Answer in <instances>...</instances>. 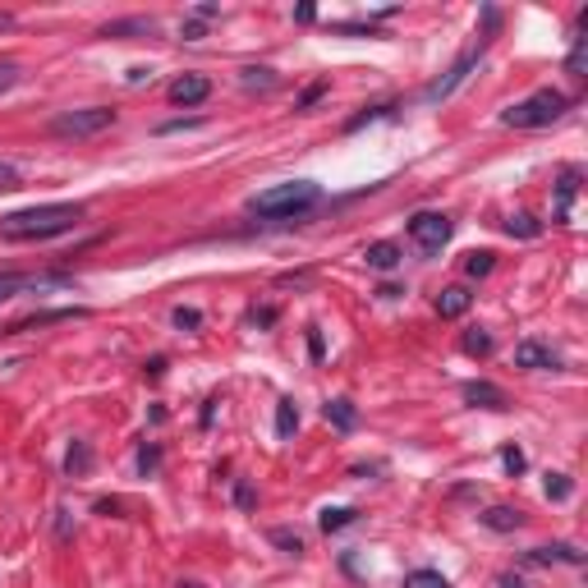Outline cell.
<instances>
[{"label": "cell", "instance_id": "cell-1", "mask_svg": "<svg viewBox=\"0 0 588 588\" xmlns=\"http://www.w3.org/2000/svg\"><path fill=\"white\" fill-rule=\"evenodd\" d=\"M88 216L83 202H37L19 207L10 216H0V240L5 244H37V240H60L69 230H79V220Z\"/></svg>", "mask_w": 588, "mask_h": 588}, {"label": "cell", "instance_id": "cell-2", "mask_svg": "<svg viewBox=\"0 0 588 588\" xmlns=\"http://www.w3.org/2000/svg\"><path fill=\"white\" fill-rule=\"evenodd\" d=\"M318 198H322V189H318L313 180H285V184H271V189L253 193V198H249V211H253V216H267V220H285V216L309 211Z\"/></svg>", "mask_w": 588, "mask_h": 588}, {"label": "cell", "instance_id": "cell-3", "mask_svg": "<svg viewBox=\"0 0 588 588\" xmlns=\"http://www.w3.org/2000/svg\"><path fill=\"white\" fill-rule=\"evenodd\" d=\"M565 111H570V97H565V93L538 88V93H529L524 102L505 106V111H501V124H510V129H547V124H556Z\"/></svg>", "mask_w": 588, "mask_h": 588}, {"label": "cell", "instance_id": "cell-4", "mask_svg": "<svg viewBox=\"0 0 588 588\" xmlns=\"http://www.w3.org/2000/svg\"><path fill=\"white\" fill-rule=\"evenodd\" d=\"M115 124V111L111 106H79V111H60L51 115V133L55 138H93V133H106Z\"/></svg>", "mask_w": 588, "mask_h": 588}, {"label": "cell", "instance_id": "cell-5", "mask_svg": "<svg viewBox=\"0 0 588 588\" xmlns=\"http://www.w3.org/2000/svg\"><path fill=\"white\" fill-rule=\"evenodd\" d=\"M478 60H483V42H478V46H469V51H465V55H460L446 74H441L436 83H427V88H423V102H446V97H456V93L469 83V74L478 69Z\"/></svg>", "mask_w": 588, "mask_h": 588}, {"label": "cell", "instance_id": "cell-6", "mask_svg": "<svg viewBox=\"0 0 588 588\" xmlns=\"http://www.w3.org/2000/svg\"><path fill=\"white\" fill-rule=\"evenodd\" d=\"M451 216H441V211H418V216H409V240L423 249V253H441L451 244Z\"/></svg>", "mask_w": 588, "mask_h": 588}, {"label": "cell", "instance_id": "cell-7", "mask_svg": "<svg viewBox=\"0 0 588 588\" xmlns=\"http://www.w3.org/2000/svg\"><path fill=\"white\" fill-rule=\"evenodd\" d=\"M69 276H19V271H0V304L15 299L24 289H69Z\"/></svg>", "mask_w": 588, "mask_h": 588}, {"label": "cell", "instance_id": "cell-8", "mask_svg": "<svg viewBox=\"0 0 588 588\" xmlns=\"http://www.w3.org/2000/svg\"><path fill=\"white\" fill-rule=\"evenodd\" d=\"M510 358H514V368H529V373H543V368H561V354H556L552 345H543V340H520Z\"/></svg>", "mask_w": 588, "mask_h": 588}, {"label": "cell", "instance_id": "cell-9", "mask_svg": "<svg viewBox=\"0 0 588 588\" xmlns=\"http://www.w3.org/2000/svg\"><path fill=\"white\" fill-rule=\"evenodd\" d=\"M211 97V79L207 74H180V79L171 83V102L175 106H202Z\"/></svg>", "mask_w": 588, "mask_h": 588}, {"label": "cell", "instance_id": "cell-10", "mask_svg": "<svg viewBox=\"0 0 588 588\" xmlns=\"http://www.w3.org/2000/svg\"><path fill=\"white\" fill-rule=\"evenodd\" d=\"M465 400L478 409H510V396L496 382H465Z\"/></svg>", "mask_w": 588, "mask_h": 588}, {"label": "cell", "instance_id": "cell-11", "mask_svg": "<svg viewBox=\"0 0 588 588\" xmlns=\"http://www.w3.org/2000/svg\"><path fill=\"white\" fill-rule=\"evenodd\" d=\"M529 561L534 565H583V552L570 543H547V547H534Z\"/></svg>", "mask_w": 588, "mask_h": 588}, {"label": "cell", "instance_id": "cell-12", "mask_svg": "<svg viewBox=\"0 0 588 588\" xmlns=\"http://www.w3.org/2000/svg\"><path fill=\"white\" fill-rule=\"evenodd\" d=\"M469 304H474V294H469L465 285H446V289L436 294V313H441V318H465Z\"/></svg>", "mask_w": 588, "mask_h": 588}, {"label": "cell", "instance_id": "cell-13", "mask_svg": "<svg viewBox=\"0 0 588 588\" xmlns=\"http://www.w3.org/2000/svg\"><path fill=\"white\" fill-rule=\"evenodd\" d=\"M478 520H483L492 534H514V529L524 524V514H520V510H510V505H487V510L478 514Z\"/></svg>", "mask_w": 588, "mask_h": 588}, {"label": "cell", "instance_id": "cell-14", "mask_svg": "<svg viewBox=\"0 0 588 588\" xmlns=\"http://www.w3.org/2000/svg\"><path fill=\"white\" fill-rule=\"evenodd\" d=\"M363 262L377 267V271H391V267H400V244H391V240L368 244V249H363Z\"/></svg>", "mask_w": 588, "mask_h": 588}, {"label": "cell", "instance_id": "cell-15", "mask_svg": "<svg viewBox=\"0 0 588 588\" xmlns=\"http://www.w3.org/2000/svg\"><path fill=\"white\" fill-rule=\"evenodd\" d=\"M157 33V19H120V24H106L97 37H152Z\"/></svg>", "mask_w": 588, "mask_h": 588}, {"label": "cell", "instance_id": "cell-16", "mask_svg": "<svg viewBox=\"0 0 588 588\" xmlns=\"http://www.w3.org/2000/svg\"><path fill=\"white\" fill-rule=\"evenodd\" d=\"M240 88H244V93H271V88H276V69H267V64L240 69Z\"/></svg>", "mask_w": 588, "mask_h": 588}, {"label": "cell", "instance_id": "cell-17", "mask_svg": "<svg viewBox=\"0 0 588 588\" xmlns=\"http://www.w3.org/2000/svg\"><path fill=\"white\" fill-rule=\"evenodd\" d=\"M322 414H327V423H336L340 432H354V427H358V409H354L349 400H327Z\"/></svg>", "mask_w": 588, "mask_h": 588}, {"label": "cell", "instance_id": "cell-18", "mask_svg": "<svg viewBox=\"0 0 588 588\" xmlns=\"http://www.w3.org/2000/svg\"><path fill=\"white\" fill-rule=\"evenodd\" d=\"M88 469H93V446H88V441H74L69 456H64V474L79 478V474H88Z\"/></svg>", "mask_w": 588, "mask_h": 588}, {"label": "cell", "instance_id": "cell-19", "mask_svg": "<svg viewBox=\"0 0 588 588\" xmlns=\"http://www.w3.org/2000/svg\"><path fill=\"white\" fill-rule=\"evenodd\" d=\"M354 520H358L354 505H327L318 524H322V534H336V529H345V524H354Z\"/></svg>", "mask_w": 588, "mask_h": 588}, {"label": "cell", "instance_id": "cell-20", "mask_svg": "<svg viewBox=\"0 0 588 588\" xmlns=\"http://www.w3.org/2000/svg\"><path fill=\"white\" fill-rule=\"evenodd\" d=\"M574 193H579V171L570 166V171H561V184H556V216H565V211H570Z\"/></svg>", "mask_w": 588, "mask_h": 588}, {"label": "cell", "instance_id": "cell-21", "mask_svg": "<svg viewBox=\"0 0 588 588\" xmlns=\"http://www.w3.org/2000/svg\"><path fill=\"white\" fill-rule=\"evenodd\" d=\"M460 349H465V354H474V358L492 354V331H483V327H469V331H465V340H460Z\"/></svg>", "mask_w": 588, "mask_h": 588}, {"label": "cell", "instance_id": "cell-22", "mask_svg": "<svg viewBox=\"0 0 588 588\" xmlns=\"http://www.w3.org/2000/svg\"><path fill=\"white\" fill-rule=\"evenodd\" d=\"M405 588H451V579L441 574V570H409Z\"/></svg>", "mask_w": 588, "mask_h": 588}, {"label": "cell", "instance_id": "cell-23", "mask_svg": "<svg viewBox=\"0 0 588 588\" xmlns=\"http://www.w3.org/2000/svg\"><path fill=\"white\" fill-rule=\"evenodd\" d=\"M294 427H299V409H294V400H280L276 405V436H294Z\"/></svg>", "mask_w": 588, "mask_h": 588}, {"label": "cell", "instance_id": "cell-24", "mask_svg": "<svg viewBox=\"0 0 588 588\" xmlns=\"http://www.w3.org/2000/svg\"><path fill=\"white\" fill-rule=\"evenodd\" d=\"M505 230H510V235H520V240H534L543 226H538L534 216H524V211H520V216H510V220H505Z\"/></svg>", "mask_w": 588, "mask_h": 588}, {"label": "cell", "instance_id": "cell-25", "mask_svg": "<svg viewBox=\"0 0 588 588\" xmlns=\"http://www.w3.org/2000/svg\"><path fill=\"white\" fill-rule=\"evenodd\" d=\"M492 267H496V253H487V249H483V253H469V258H465V276H487Z\"/></svg>", "mask_w": 588, "mask_h": 588}, {"label": "cell", "instance_id": "cell-26", "mask_svg": "<svg viewBox=\"0 0 588 588\" xmlns=\"http://www.w3.org/2000/svg\"><path fill=\"white\" fill-rule=\"evenodd\" d=\"M271 543L285 547L289 556H304V538H299V534H289V529H271Z\"/></svg>", "mask_w": 588, "mask_h": 588}, {"label": "cell", "instance_id": "cell-27", "mask_svg": "<svg viewBox=\"0 0 588 588\" xmlns=\"http://www.w3.org/2000/svg\"><path fill=\"white\" fill-rule=\"evenodd\" d=\"M331 33H345V37H387L377 24H331Z\"/></svg>", "mask_w": 588, "mask_h": 588}, {"label": "cell", "instance_id": "cell-28", "mask_svg": "<svg viewBox=\"0 0 588 588\" xmlns=\"http://www.w3.org/2000/svg\"><path fill=\"white\" fill-rule=\"evenodd\" d=\"M24 79V64L19 60H0V93H10Z\"/></svg>", "mask_w": 588, "mask_h": 588}, {"label": "cell", "instance_id": "cell-29", "mask_svg": "<svg viewBox=\"0 0 588 588\" xmlns=\"http://www.w3.org/2000/svg\"><path fill=\"white\" fill-rule=\"evenodd\" d=\"M570 492H574V483L565 474H547V496L552 501H570Z\"/></svg>", "mask_w": 588, "mask_h": 588}, {"label": "cell", "instance_id": "cell-30", "mask_svg": "<svg viewBox=\"0 0 588 588\" xmlns=\"http://www.w3.org/2000/svg\"><path fill=\"white\" fill-rule=\"evenodd\" d=\"M171 322H175L180 331H198V327H202V313H198V309H175Z\"/></svg>", "mask_w": 588, "mask_h": 588}, {"label": "cell", "instance_id": "cell-31", "mask_svg": "<svg viewBox=\"0 0 588 588\" xmlns=\"http://www.w3.org/2000/svg\"><path fill=\"white\" fill-rule=\"evenodd\" d=\"M565 74L583 79V37H574V51H570V60H565Z\"/></svg>", "mask_w": 588, "mask_h": 588}, {"label": "cell", "instance_id": "cell-32", "mask_svg": "<svg viewBox=\"0 0 588 588\" xmlns=\"http://www.w3.org/2000/svg\"><path fill=\"white\" fill-rule=\"evenodd\" d=\"M157 465H162V451H157V446H142V451H138V469H142V474H152Z\"/></svg>", "mask_w": 588, "mask_h": 588}, {"label": "cell", "instance_id": "cell-33", "mask_svg": "<svg viewBox=\"0 0 588 588\" xmlns=\"http://www.w3.org/2000/svg\"><path fill=\"white\" fill-rule=\"evenodd\" d=\"M327 88H331V83H327V79H318L313 88H304V97H299V102H294V106H299V111H309V106H313V102H318V97H322Z\"/></svg>", "mask_w": 588, "mask_h": 588}, {"label": "cell", "instance_id": "cell-34", "mask_svg": "<svg viewBox=\"0 0 588 588\" xmlns=\"http://www.w3.org/2000/svg\"><path fill=\"white\" fill-rule=\"evenodd\" d=\"M501 465H505L510 474H524V451H514V446H505V451H501Z\"/></svg>", "mask_w": 588, "mask_h": 588}, {"label": "cell", "instance_id": "cell-35", "mask_svg": "<svg viewBox=\"0 0 588 588\" xmlns=\"http://www.w3.org/2000/svg\"><path fill=\"white\" fill-rule=\"evenodd\" d=\"M382 115H391V106H373V111H363V115H358V120H349L345 129H363L368 120H382Z\"/></svg>", "mask_w": 588, "mask_h": 588}, {"label": "cell", "instance_id": "cell-36", "mask_svg": "<svg viewBox=\"0 0 588 588\" xmlns=\"http://www.w3.org/2000/svg\"><path fill=\"white\" fill-rule=\"evenodd\" d=\"M19 184V166L15 162H0V189H15Z\"/></svg>", "mask_w": 588, "mask_h": 588}, {"label": "cell", "instance_id": "cell-37", "mask_svg": "<svg viewBox=\"0 0 588 588\" xmlns=\"http://www.w3.org/2000/svg\"><path fill=\"white\" fill-rule=\"evenodd\" d=\"M216 15H220V5H211V0H202V5L193 10V19H198V24H202V19H216Z\"/></svg>", "mask_w": 588, "mask_h": 588}, {"label": "cell", "instance_id": "cell-38", "mask_svg": "<svg viewBox=\"0 0 588 588\" xmlns=\"http://www.w3.org/2000/svg\"><path fill=\"white\" fill-rule=\"evenodd\" d=\"M180 33H184V42H198V37H202V24H198V19H189Z\"/></svg>", "mask_w": 588, "mask_h": 588}, {"label": "cell", "instance_id": "cell-39", "mask_svg": "<svg viewBox=\"0 0 588 588\" xmlns=\"http://www.w3.org/2000/svg\"><path fill=\"white\" fill-rule=\"evenodd\" d=\"M294 19H299V24H313V19H318V10H313V5H299V10H294Z\"/></svg>", "mask_w": 588, "mask_h": 588}, {"label": "cell", "instance_id": "cell-40", "mask_svg": "<svg viewBox=\"0 0 588 588\" xmlns=\"http://www.w3.org/2000/svg\"><path fill=\"white\" fill-rule=\"evenodd\" d=\"M15 28V15H5V10H0V33H10Z\"/></svg>", "mask_w": 588, "mask_h": 588}, {"label": "cell", "instance_id": "cell-41", "mask_svg": "<svg viewBox=\"0 0 588 588\" xmlns=\"http://www.w3.org/2000/svg\"><path fill=\"white\" fill-rule=\"evenodd\" d=\"M501 588H524L520 579H510V574H501Z\"/></svg>", "mask_w": 588, "mask_h": 588}]
</instances>
